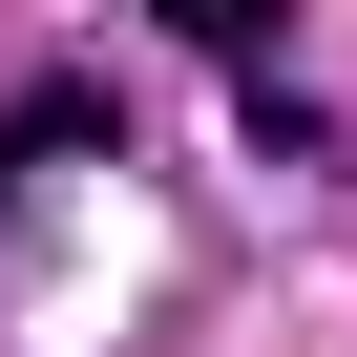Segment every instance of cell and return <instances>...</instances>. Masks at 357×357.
I'll list each match as a JSON object with an SVG mask.
<instances>
[{
    "instance_id": "cell-1",
    "label": "cell",
    "mask_w": 357,
    "mask_h": 357,
    "mask_svg": "<svg viewBox=\"0 0 357 357\" xmlns=\"http://www.w3.org/2000/svg\"><path fill=\"white\" fill-rule=\"evenodd\" d=\"M84 147H105V84H43L22 126H0V211H22V190H43V168H84Z\"/></svg>"
},
{
    "instance_id": "cell-2",
    "label": "cell",
    "mask_w": 357,
    "mask_h": 357,
    "mask_svg": "<svg viewBox=\"0 0 357 357\" xmlns=\"http://www.w3.org/2000/svg\"><path fill=\"white\" fill-rule=\"evenodd\" d=\"M147 22H190L231 84H273V63H294V0H147Z\"/></svg>"
}]
</instances>
